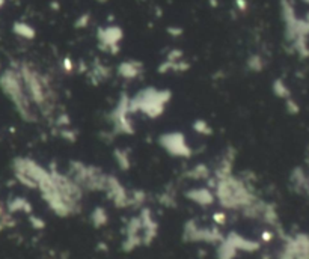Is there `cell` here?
I'll return each mask as SVG.
<instances>
[{"label":"cell","mask_w":309,"mask_h":259,"mask_svg":"<svg viewBox=\"0 0 309 259\" xmlns=\"http://www.w3.org/2000/svg\"><path fill=\"white\" fill-rule=\"evenodd\" d=\"M306 2H308V3H309V0H306Z\"/></svg>","instance_id":"e0dca14e"},{"label":"cell","mask_w":309,"mask_h":259,"mask_svg":"<svg viewBox=\"0 0 309 259\" xmlns=\"http://www.w3.org/2000/svg\"><path fill=\"white\" fill-rule=\"evenodd\" d=\"M115 158L118 164L121 166V169H128L130 167V155H128L127 151L118 149L115 152Z\"/></svg>","instance_id":"ba28073f"},{"label":"cell","mask_w":309,"mask_h":259,"mask_svg":"<svg viewBox=\"0 0 309 259\" xmlns=\"http://www.w3.org/2000/svg\"><path fill=\"white\" fill-rule=\"evenodd\" d=\"M14 32H15V35L24 38V39H34L35 38V29L31 24L23 23V21H17L14 24Z\"/></svg>","instance_id":"8992f818"},{"label":"cell","mask_w":309,"mask_h":259,"mask_svg":"<svg viewBox=\"0 0 309 259\" xmlns=\"http://www.w3.org/2000/svg\"><path fill=\"white\" fill-rule=\"evenodd\" d=\"M247 67L252 70V71H261L263 67H264V62L260 56H250L249 61H247Z\"/></svg>","instance_id":"30bf717a"},{"label":"cell","mask_w":309,"mask_h":259,"mask_svg":"<svg viewBox=\"0 0 309 259\" xmlns=\"http://www.w3.org/2000/svg\"><path fill=\"white\" fill-rule=\"evenodd\" d=\"M3 3H5V0H0V8L3 6Z\"/></svg>","instance_id":"2e32d148"},{"label":"cell","mask_w":309,"mask_h":259,"mask_svg":"<svg viewBox=\"0 0 309 259\" xmlns=\"http://www.w3.org/2000/svg\"><path fill=\"white\" fill-rule=\"evenodd\" d=\"M190 175L194 177L196 180H201V178L205 180V178L208 177V169H207V166H204V164H198L193 170L190 172Z\"/></svg>","instance_id":"8fae6325"},{"label":"cell","mask_w":309,"mask_h":259,"mask_svg":"<svg viewBox=\"0 0 309 259\" xmlns=\"http://www.w3.org/2000/svg\"><path fill=\"white\" fill-rule=\"evenodd\" d=\"M89 20H91V17H89V14H83L81 17H78V20L76 21V27H86L88 24H89Z\"/></svg>","instance_id":"4fadbf2b"},{"label":"cell","mask_w":309,"mask_h":259,"mask_svg":"<svg viewBox=\"0 0 309 259\" xmlns=\"http://www.w3.org/2000/svg\"><path fill=\"white\" fill-rule=\"evenodd\" d=\"M65 71H73V62L70 59H65Z\"/></svg>","instance_id":"9a60e30c"},{"label":"cell","mask_w":309,"mask_h":259,"mask_svg":"<svg viewBox=\"0 0 309 259\" xmlns=\"http://www.w3.org/2000/svg\"><path fill=\"white\" fill-rule=\"evenodd\" d=\"M287 110H288V113H291V114H297L300 111V107L297 106V103L294 100H291V97L287 98Z\"/></svg>","instance_id":"7c38bea8"},{"label":"cell","mask_w":309,"mask_h":259,"mask_svg":"<svg viewBox=\"0 0 309 259\" xmlns=\"http://www.w3.org/2000/svg\"><path fill=\"white\" fill-rule=\"evenodd\" d=\"M193 128L196 133H199V134H205V136H208V134L213 133V131H211V127L207 124V121H202V119H198V121L194 122Z\"/></svg>","instance_id":"9c48e42d"},{"label":"cell","mask_w":309,"mask_h":259,"mask_svg":"<svg viewBox=\"0 0 309 259\" xmlns=\"http://www.w3.org/2000/svg\"><path fill=\"white\" fill-rule=\"evenodd\" d=\"M189 196L193 199L194 202H198V204H204V205L211 204V202H213V199H214L213 193H211L210 190H207V188H198V190L192 191Z\"/></svg>","instance_id":"5b68a950"},{"label":"cell","mask_w":309,"mask_h":259,"mask_svg":"<svg viewBox=\"0 0 309 259\" xmlns=\"http://www.w3.org/2000/svg\"><path fill=\"white\" fill-rule=\"evenodd\" d=\"M160 145L166 149L171 155L177 157H189L192 149L186 143V139L181 133H167L160 137Z\"/></svg>","instance_id":"7a4b0ae2"},{"label":"cell","mask_w":309,"mask_h":259,"mask_svg":"<svg viewBox=\"0 0 309 259\" xmlns=\"http://www.w3.org/2000/svg\"><path fill=\"white\" fill-rule=\"evenodd\" d=\"M273 91H274V94L277 95V97H280V98H290V89L287 88V84L282 81V80H276L274 83H273Z\"/></svg>","instance_id":"52a82bcc"},{"label":"cell","mask_w":309,"mask_h":259,"mask_svg":"<svg viewBox=\"0 0 309 259\" xmlns=\"http://www.w3.org/2000/svg\"><path fill=\"white\" fill-rule=\"evenodd\" d=\"M97 38H98L101 48H104L110 53H116L119 50V42L124 38V32L119 26H106V27L98 29Z\"/></svg>","instance_id":"3957f363"},{"label":"cell","mask_w":309,"mask_h":259,"mask_svg":"<svg viewBox=\"0 0 309 259\" xmlns=\"http://www.w3.org/2000/svg\"><path fill=\"white\" fill-rule=\"evenodd\" d=\"M144 65L137 61H124L118 67V74L127 80H133L142 73Z\"/></svg>","instance_id":"277c9868"},{"label":"cell","mask_w":309,"mask_h":259,"mask_svg":"<svg viewBox=\"0 0 309 259\" xmlns=\"http://www.w3.org/2000/svg\"><path fill=\"white\" fill-rule=\"evenodd\" d=\"M169 98V91H157L154 88L144 89L133 100H130V111L139 110L150 118H157L164 111Z\"/></svg>","instance_id":"6da1fadb"},{"label":"cell","mask_w":309,"mask_h":259,"mask_svg":"<svg viewBox=\"0 0 309 259\" xmlns=\"http://www.w3.org/2000/svg\"><path fill=\"white\" fill-rule=\"evenodd\" d=\"M235 3H237V8H240V11H244L247 8L246 0H235Z\"/></svg>","instance_id":"5bb4252c"}]
</instances>
